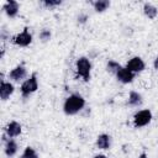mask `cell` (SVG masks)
<instances>
[{
  "label": "cell",
  "mask_w": 158,
  "mask_h": 158,
  "mask_svg": "<svg viewBox=\"0 0 158 158\" xmlns=\"http://www.w3.org/2000/svg\"><path fill=\"white\" fill-rule=\"evenodd\" d=\"M85 106V99L80 94H72L69 95L64 104H63V111L68 116L77 115L79 111H81Z\"/></svg>",
  "instance_id": "6da1fadb"
},
{
  "label": "cell",
  "mask_w": 158,
  "mask_h": 158,
  "mask_svg": "<svg viewBox=\"0 0 158 158\" xmlns=\"http://www.w3.org/2000/svg\"><path fill=\"white\" fill-rule=\"evenodd\" d=\"M75 73L77 77L83 81H89L91 78V62L86 57H79L75 62Z\"/></svg>",
  "instance_id": "7a4b0ae2"
},
{
  "label": "cell",
  "mask_w": 158,
  "mask_h": 158,
  "mask_svg": "<svg viewBox=\"0 0 158 158\" xmlns=\"http://www.w3.org/2000/svg\"><path fill=\"white\" fill-rule=\"evenodd\" d=\"M38 89V79H37V73H32L26 80L22 81L20 86V91L23 99L28 98L33 93H36Z\"/></svg>",
  "instance_id": "3957f363"
},
{
  "label": "cell",
  "mask_w": 158,
  "mask_h": 158,
  "mask_svg": "<svg viewBox=\"0 0 158 158\" xmlns=\"http://www.w3.org/2000/svg\"><path fill=\"white\" fill-rule=\"evenodd\" d=\"M152 121V112L151 110L148 109H143V110H139L133 116V126L136 128H141V127H144L147 126L149 122Z\"/></svg>",
  "instance_id": "277c9868"
},
{
  "label": "cell",
  "mask_w": 158,
  "mask_h": 158,
  "mask_svg": "<svg viewBox=\"0 0 158 158\" xmlns=\"http://www.w3.org/2000/svg\"><path fill=\"white\" fill-rule=\"evenodd\" d=\"M11 42L19 47H28L32 43V35L28 31V27H25L20 33L14 36L11 38Z\"/></svg>",
  "instance_id": "5b68a950"
},
{
  "label": "cell",
  "mask_w": 158,
  "mask_h": 158,
  "mask_svg": "<svg viewBox=\"0 0 158 158\" xmlns=\"http://www.w3.org/2000/svg\"><path fill=\"white\" fill-rule=\"evenodd\" d=\"M7 77H9L10 80L16 81V83L22 81V80L27 77V69H26L25 64L21 63V64H19V65H16L15 68H12V69L9 72Z\"/></svg>",
  "instance_id": "8992f818"
},
{
  "label": "cell",
  "mask_w": 158,
  "mask_h": 158,
  "mask_svg": "<svg viewBox=\"0 0 158 158\" xmlns=\"http://www.w3.org/2000/svg\"><path fill=\"white\" fill-rule=\"evenodd\" d=\"M15 91V86L10 81H5L4 74H1V81H0V99L2 101H6Z\"/></svg>",
  "instance_id": "52a82bcc"
},
{
  "label": "cell",
  "mask_w": 158,
  "mask_h": 158,
  "mask_svg": "<svg viewBox=\"0 0 158 158\" xmlns=\"http://www.w3.org/2000/svg\"><path fill=\"white\" fill-rule=\"evenodd\" d=\"M128 70H131L132 73H135V74H137V73H141V72H143L144 70V68H146V64H144V62H143V59L141 58V57H132L131 59H128V62L126 63V65H125Z\"/></svg>",
  "instance_id": "ba28073f"
},
{
  "label": "cell",
  "mask_w": 158,
  "mask_h": 158,
  "mask_svg": "<svg viewBox=\"0 0 158 158\" xmlns=\"http://www.w3.org/2000/svg\"><path fill=\"white\" fill-rule=\"evenodd\" d=\"M2 141H4V152H5V154L7 157H14L17 153V149H19L17 142L14 138L7 137L5 133L2 135Z\"/></svg>",
  "instance_id": "9c48e42d"
},
{
  "label": "cell",
  "mask_w": 158,
  "mask_h": 158,
  "mask_svg": "<svg viewBox=\"0 0 158 158\" xmlns=\"http://www.w3.org/2000/svg\"><path fill=\"white\" fill-rule=\"evenodd\" d=\"M115 77H116V79H117L120 83H122V84H130V83L133 81L136 74L132 73L131 70H128L126 67H121V68L117 70V73L115 74Z\"/></svg>",
  "instance_id": "30bf717a"
},
{
  "label": "cell",
  "mask_w": 158,
  "mask_h": 158,
  "mask_svg": "<svg viewBox=\"0 0 158 158\" xmlns=\"http://www.w3.org/2000/svg\"><path fill=\"white\" fill-rule=\"evenodd\" d=\"M21 132H22V126L17 121H10L4 128V133L10 138H15L20 136Z\"/></svg>",
  "instance_id": "8fae6325"
},
{
  "label": "cell",
  "mask_w": 158,
  "mask_h": 158,
  "mask_svg": "<svg viewBox=\"0 0 158 158\" xmlns=\"http://www.w3.org/2000/svg\"><path fill=\"white\" fill-rule=\"evenodd\" d=\"M20 10V4L15 0H9L2 5V11L9 16V17H16Z\"/></svg>",
  "instance_id": "7c38bea8"
},
{
  "label": "cell",
  "mask_w": 158,
  "mask_h": 158,
  "mask_svg": "<svg viewBox=\"0 0 158 158\" xmlns=\"http://www.w3.org/2000/svg\"><path fill=\"white\" fill-rule=\"evenodd\" d=\"M95 143H96V147L99 149L106 151V149H109L111 147V136L107 135V133H101V135H99L96 137V142Z\"/></svg>",
  "instance_id": "4fadbf2b"
},
{
  "label": "cell",
  "mask_w": 158,
  "mask_h": 158,
  "mask_svg": "<svg viewBox=\"0 0 158 158\" xmlns=\"http://www.w3.org/2000/svg\"><path fill=\"white\" fill-rule=\"evenodd\" d=\"M142 102H143V99H142V95H141L139 93H137V91H135V90L130 91V94H128V100H127V104H128L130 106L136 107V106L142 105Z\"/></svg>",
  "instance_id": "5bb4252c"
},
{
  "label": "cell",
  "mask_w": 158,
  "mask_h": 158,
  "mask_svg": "<svg viewBox=\"0 0 158 158\" xmlns=\"http://www.w3.org/2000/svg\"><path fill=\"white\" fill-rule=\"evenodd\" d=\"M143 14H144L148 19L153 20V19H156L157 15H158V9H157L154 5L149 4V2H144V5H143Z\"/></svg>",
  "instance_id": "9a60e30c"
},
{
  "label": "cell",
  "mask_w": 158,
  "mask_h": 158,
  "mask_svg": "<svg viewBox=\"0 0 158 158\" xmlns=\"http://www.w3.org/2000/svg\"><path fill=\"white\" fill-rule=\"evenodd\" d=\"M93 7L96 12H104L110 7V1L109 0H96L93 2Z\"/></svg>",
  "instance_id": "2e32d148"
},
{
  "label": "cell",
  "mask_w": 158,
  "mask_h": 158,
  "mask_svg": "<svg viewBox=\"0 0 158 158\" xmlns=\"http://www.w3.org/2000/svg\"><path fill=\"white\" fill-rule=\"evenodd\" d=\"M20 158H38V154H37V152L35 151L33 147L27 146V147L23 149V152H22V154H21Z\"/></svg>",
  "instance_id": "e0dca14e"
},
{
  "label": "cell",
  "mask_w": 158,
  "mask_h": 158,
  "mask_svg": "<svg viewBox=\"0 0 158 158\" xmlns=\"http://www.w3.org/2000/svg\"><path fill=\"white\" fill-rule=\"evenodd\" d=\"M121 67H122V65H120V64H118L117 62H115V60H109L107 64H106L107 72H110V73H112V74H116L117 70H118Z\"/></svg>",
  "instance_id": "ac0fdd59"
},
{
  "label": "cell",
  "mask_w": 158,
  "mask_h": 158,
  "mask_svg": "<svg viewBox=\"0 0 158 158\" xmlns=\"http://www.w3.org/2000/svg\"><path fill=\"white\" fill-rule=\"evenodd\" d=\"M38 37H40V40H41L42 42H48V41L51 40V37H52V32H51V30H48V28H43V30H41Z\"/></svg>",
  "instance_id": "d6986e66"
},
{
  "label": "cell",
  "mask_w": 158,
  "mask_h": 158,
  "mask_svg": "<svg viewBox=\"0 0 158 158\" xmlns=\"http://www.w3.org/2000/svg\"><path fill=\"white\" fill-rule=\"evenodd\" d=\"M62 4L60 0H43L42 1V5L47 9H51V7H56V6H59Z\"/></svg>",
  "instance_id": "ffe728a7"
},
{
  "label": "cell",
  "mask_w": 158,
  "mask_h": 158,
  "mask_svg": "<svg viewBox=\"0 0 158 158\" xmlns=\"http://www.w3.org/2000/svg\"><path fill=\"white\" fill-rule=\"evenodd\" d=\"M88 19H89V17H88L86 14H80V15L78 16V22H79V23H85Z\"/></svg>",
  "instance_id": "44dd1931"
},
{
  "label": "cell",
  "mask_w": 158,
  "mask_h": 158,
  "mask_svg": "<svg viewBox=\"0 0 158 158\" xmlns=\"http://www.w3.org/2000/svg\"><path fill=\"white\" fill-rule=\"evenodd\" d=\"M153 67H154V69H158V56L156 57V59L153 62Z\"/></svg>",
  "instance_id": "7402d4cb"
},
{
  "label": "cell",
  "mask_w": 158,
  "mask_h": 158,
  "mask_svg": "<svg viewBox=\"0 0 158 158\" xmlns=\"http://www.w3.org/2000/svg\"><path fill=\"white\" fill-rule=\"evenodd\" d=\"M137 158H148V156H147V153H146V152H142Z\"/></svg>",
  "instance_id": "603a6c76"
},
{
  "label": "cell",
  "mask_w": 158,
  "mask_h": 158,
  "mask_svg": "<svg viewBox=\"0 0 158 158\" xmlns=\"http://www.w3.org/2000/svg\"><path fill=\"white\" fill-rule=\"evenodd\" d=\"M93 158H107L105 154H96V156H94Z\"/></svg>",
  "instance_id": "cb8c5ba5"
}]
</instances>
